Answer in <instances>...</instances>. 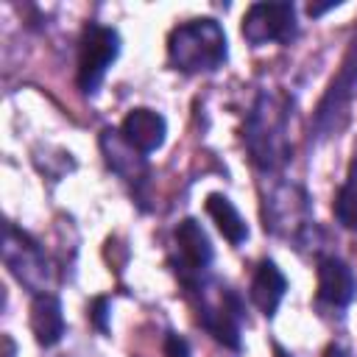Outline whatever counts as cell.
Here are the masks:
<instances>
[{
  "mask_svg": "<svg viewBox=\"0 0 357 357\" xmlns=\"http://www.w3.org/2000/svg\"><path fill=\"white\" fill-rule=\"evenodd\" d=\"M170 64L181 73H212L226 61V33L215 20H192L167 39Z\"/></svg>",
  "mask_w": 357,
  "mask_h": 357,
  "instance_id": "cell-1",
  "label": "cell"
},
{
  "mask_svg": "<svg viewBox=\"0 0 357 357\" xmlns=\"http://www.w3.org/2000/svg\"><path fill=\"white\" fill-rule=\"evenodd\" d=\"M248 151L257 165L262 167H276L284 162V112L273 106V100L265 95L259 98L251 120H248Z\"/></svg>",
  "mask_w": 357,
  "mask_h": 357,
  "instance_id": "cell-2",
  "label": "cell"
},
{
  "mask_svg": "<svg viewBox=\"0 0 357 357\" xmlns=\"http://www.w3.org/2000/svg\"><path fill=\"white\" fill-rule=\"evenodd\" d=\"M117 53H120L117 31L109 28V25L89 22L84 28L81 47H78V86L84 92H95L100 86L106 70L117 59Z\"/></svg>",
  "mask_w": 357,
  "mask_h": 357,
  "instance_id": "cell-3",
  "label": "cell"
},
{
  "mask_svg": "<svg viewBox=\"0 0 357 357\" xmlns=\"http://www.w3.org/2000/svg\"><path fill=\"white\" fill-rule=\"evenodd\" d=\"M3 259L11 268V273L31 287L33 293H45L47 282H50V268H47V257L42 254V248L22 231H17L11 223L6 226L3 234Z\"/></svg>",
  "mask_w": 357,
  "mask_h": 357,
  "instance_id": "cell-4",
  "label": "cell"
},
{
  "mask_svg": "<svg viewBox=\"0 0 357 357\" xmlns=\"http://www.w3.org/2000/svg\"><path fill=\"white\" fill-rule=\"evenodd\" d=\"M296 33L293 3H254L243 17V36L251 45L290 42Z\"/></svg>",
  "mask_w": 357,
  "mask_h": 357,
  "instance_id": "cell-5",
  "label": "cell"
},
{
  "mask_svg": "<svg viewBox=\"0 0 357 357\" xmlns=\"http://www.w3.org/2000/svg\"><path fill=\"white\" fill-rule=\"evenodd\" d=\"M176 251H178L176 273L181 276V282L187 287H192L198 282V276L212 262V243H209V237L198 220L187 218L176 226Z\"/></svg>",
  "mask_w": 357,
  "mask_h": 357,
  "instance_id": "cell-6",
  "label": "cell"
},
{
  "mask_svg": "<svg viewBox=\"0 0 357 357\" xmlns=\"http://www.w3.org/2000/svg\"><path fill=\"white\" fill-rule=\"evenodd\" d=\"M357 89V33L343 56V64L337 70V75L332 78L324 100L318 103V112H315V126L321 131H332L337 126V114H343V109L349 106L351 95Z\"/></svg>",
  "mask_w": 357,
  "mask_h": 357,
  "instance_id": "cell-7",
  "label": "cell"
},
{
  "mask_svg": "<svg viewBox=\"0 0 357 357\" xmlns=\"http://www.w3.org/2000/svg\"><path fill=\"white\" fill-rule=\"evenodd\" d=\"M167 123L159 112L153 109H131L123 123H120V137L137 151V153H151L165 142Z\"/></svg>",
  "mask_w": 357,
  "mask_h": 357,
  "instance_id": "cell-8",
  "label": "cell"
},
{
  "mask_svg": "<svg viewBox=\"0 0 357 357\" xmlns=\"http://www.w3.org/2000/svg\"><path fill=\"white\" fill-rule=\"evenodd\" d=\"M357 296V279L351 268L337 257H324L318 262V298L329 307H346Z\"/></svg>",
  "mask_w": 357,
  "mask_h": 357,
  "instance_id": "cell-9",
  "label": "cell"
},
{
  "mask_svg": "<svg viewBox=\"0 0 357 357\" xmlns=\"http://www.w3.org/2000/svg\"><path fill=\"white\" fill-rule=\"evenodd\" d=\"M31 332L39 346H56L64 335V315L56 296L42 293L31 304Z\"/></svg>",
  "mask_w": 357,
  "mask_h": 357,
  "instance_id": "cell-10",
  "label": "cell"
},
{
  "mask_svg": "<svg viewBox=\"0 0 357 357\" xmlns=\"http://www.w3.org/2000/svg\"><path fill=\"white\" fill-rule=\"evenodd\" d=\"M284 290H287V279L282 276V271L271 259L259 262V268L251 279V301L257 304V310L271 318L279 310V304L284 298Z\"/></svg>",
  "mask_w": 357,
  "mask_h": 357,
  "instance_id": "cell-11",
  "label": "cell"
},
{
  "mask_svg": "<svg viewBox=\"0 0 357 357\" xmlns=\"http://www.w3.org/2000/svg\"><path fill=\"white\" fill-rule=\"evenodd\" d=\"M206 212H209V218L215 220V226L220 229V234H223L231 245L245 243V237H248V226H245L243 215L234 209V204H231L226 195H220V192L206 195Z\"/></svg>",
  "mask_w": 357,
  "mask_h": 357,
  "instance_id": "cell-12",
  "label": "cell"
},
{
  "mask_svg": "<svg viewBox=\"0 0 357 357\" xmlns=\"http://www.w3.org/2000/svg\"><path fill=\"white\" fill-rule=\"evenodd\" d=\"M201 324L209 329V335L229 346V349H240V329H237V318L234 312L223 304V307H204L201 310Z\"/></svg>",
  "mask_w": 357,
  "mask_h": 357,
  "instance_id": "cell-13",
  "label": "cell"
},
{
  "mask_svg": "<svg viewBox=\"0 0 357 357\" xmlns=\"http://www.w3.org/2000/svg\"><path fill=\"white\" fill-rule=\"evenodd\" d=\"M335 218L340 226L354 229L357 226V162L351 165V173L346 178V184L337 190L335 198Z\"/></svg>",
  "mask_w": 357,
  "mask_h": 357,
  "instance_id": "cell-14",
  "label": "cell"
},
{
  "mask_svg": "<svg viewBox=\"0 0 357 357\" xmlns=\"http://www.w3.org/2000/svg\"><path fill=\"white\" fill-rule=\"evenodd\" d=\"M165 357H190V346L178 335H167L165 340Z\"/></svg>",
  "mask_w": 357,
  "mask_h": 357,
  "instance_id": "cell-15",
  "label": "cell"
},
{
  "mask_svg": "<svg viewBox=\"0 0 357 357\" xmlns=\"http://www.w3.org/2000/svg\"><path fill=\"white\" fill-rule=\"evenodd\" d=\"M106 310H109V301L106 298H95L92 307H89V318H92V324L100 332H106Z\"/></svg>",
  "mask_w": 357,
  "mask_h": 357,
  "instance_id": "cell-16",
  "label": "cell"
}]
</instances>
